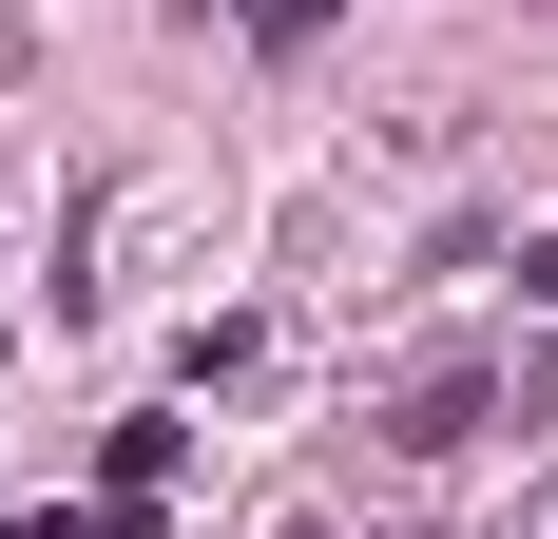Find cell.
Here are the masks:
<instances>
[{
    "mask_svg": "<svg viewBox=\"0 0 558 539\" xmlns=\"http://www.w3.org/2000/svg\"><path fill=\"white\" fill-rule=\"evenodd\" d=\"M386 443H404V463H444V443H482V385H462V367H444V385H404V424H386Z\"/></svg>",
    "mask_w": 558,
    "mask_h": 539,
    "instance_id": "cell-1",
    "label": "cell"
},
{
    "mask_svg": "<svg viewBox=\"0 0 558 539\" xmlns=\"http://www.w3.org/2000/svg\"><path fill=\"white\" fill-rule=\"evenodd\" d=\"M231 20H251L270 58H289V39H328V0H231Z\"/></svg>",
    "mask_w": 558,
    "mask_h": 539,
    "instance_id": "cell-2",
    "label": "cell"
},
{
    "mask_svg": "<svg viewBox=\"0 0 558 539\" xmlns=\"http://www.w3.org/2000/svg\"><path fill=\"white\" fill-rule=\"evenodd\" d=\"M20 539H135V501H77V520H20Z\"/></svg>",
    "mask_w": 558,
    "mask_h": 539,
    "instance_id": "cell-3",
    "label": "cell"
},
{
    "mask_svg": "<svg viewBox=\"0 0 558 539\" xmlns=\"http://www.w3.org/2000/svg\"><path fill=\"white\" fill-rule=\"evenodd\" d=\"M289 539H328V520H289Z\"/></svg>",
    "mask_w": 558,
    "mask_h": 539,
    "instance_id": "cell-4",
    "label": "cell"
}]
</instances>
